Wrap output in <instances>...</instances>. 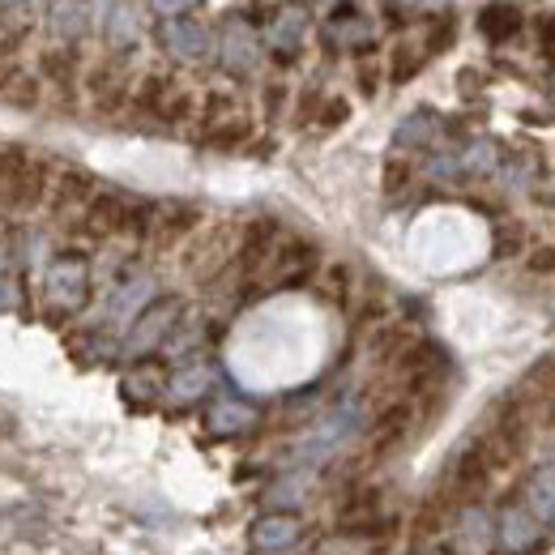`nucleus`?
<instances>
[{"instance_id":"29","label":"nucleus","mask_w":555,"mask_h":555,"mask_svg":"<svg viewBox=\"0 0 555 555\" xmlns=\"http://www.w3.org/2000/svg\"><path fill=\"white\" fill-rule=\"evenodd\" d=\"M346 111H351V107H346L342 99H333V103L321 111V124H325V129H333V124H342V120H346Z\"/></svg>"},{"instance_id":"28","label":"nucleus","mask_w":555,"mask_h":555,"mask_svg":"<svg viewBox=\"0 0 555 555\" xmlns=\"http://www.w3.org/2000/svg\"><path fill=\"white\" fill-rule=\"evenodd\" d=\"M517 248H521V227L513 222V231H500V235H496V252L504 257V252H517Z\"/></svg>"},{"instance_id":"2","label":"nucleus","mask_w":555,"mask_h":555,"mask_svg":"<svg viewBox=\"0 0 555 555\" xmlns=\"http://www.w3.org/2000/svg\"><path fill=\"white\" fill-rule=\"evenodd\" d=\"M410 427H415V402L410 398H398V402H389L385 410L376 415L372 423V432H368V457L376 462V457H389L398 444L410 436Z\"/></svg>"},{"instance_id":"5","label":"nucleus","mask_w":555,"mask_h":555,"mask_svg":"<svg viewBox=\"0 0 555 555\" xmlns=\"http://www.w3.org/2000/svg\"><path fill=\"white\" fill-rule=\"evenodd\" d=\"M265 269L278 287H299V282H308L312 269H316V248L308 240H287V244L274 248V257H269Z\"/></svg>"},{"instance_id":"12","label":"nucleus","mask_w":555,"mask_h":555,"mask_svg":"<svg viewBox=\"0 0 555 555\" xmlns=\"http://www.w3.org/2000/svg\"><path fill=\"white\" fill-rule=\"evenodd\" d=\"M295 534H299V521H295V517H265V521H257V530H252L257 547H265V551L291 547Z\"/></svg>"},{"instance_id":"14","label":"nucleus","mask_w":555,"mask_h":555,"mask_svg":"<svg viewBox=\"0 0 555 555\" xmlns=\"http://www.w3.org/2000/svg\"><path fill=\"white\" fill-rule=\"evenodd\" d=\"M410 346H415L410 329H402V325H385V329H376V333H372L368 351H372V359H380V363H393L402 351H410Z\"/></svg>"},{"instance_id":"32","label":"nucleus","mask_w":555,"mask_h":555,"mask_svg":"<svg viewBox=\"0 0 555 555\" xmlns=\"http://www.w3.org/2000/svg\"><path fill=\"white\" fill-rule=\"evenodd\" d=\"M543 43H555V18L543 26Z\"/></svg>"},{"instance_id":"11","label":"nucleus","mask_w":555,"mask_h":555,"mask_svg":"<svg viewBox=\"0 0 555 555\" xmlns=\"http://www.w3.org/2000/svg\"><path fill=\"white\" fill-rule=\"evenodd\" d=\"M171 90H176V86H171V77H163V73H150V77H141V82L133 86L129 103H133V111H146V116H158Z\"/></svg>"},{"instance_id":"23","label":"nucleus","mask_w":555,"mask_h":555,"mask_svg":"<svg viewBox=\"0 0 555 555\" xmlns=\"http://www.w3.org/2000/svg\"><path fill=\"white\" fill-rule=\"evenodd\" d=\"M180 312V304H176V299H171V304H158L150 316H146V321H141V333H137V351H141V346H150L154 338H163V329L171 325V316H176Z\"/></svg>"},{"instance_id":"8","label":"nucleus","mask_w":555,"mask_h":555,"mask_svg":"<svg viewBox=\"0 0 555 555\" xmlns=\"http://www.w3.org/2000/svg\"><path fill=\"white\" fill-rule=\"evenodd\" d=\"M201 222V214L193 205H167V210H154V222H150V244L154 248H176L188 231Z\"/></svg>"},{"instance_id":"27","label":"nucleus","mask_w":555,"mask_h":555,"mask_svg":"<svg viewBox=\"0 0 555 555\" xmlns=\"http://www.w3.org/2000/svg\"><path fill=\"white\" fill-rule=\"evenodd\" d=\"M530 269L534 274H555V248H538L530 257Z\"/></svg>"},{"instance_id":"13","label":"nucleus","mask_w":555,"mask_h":555,"mask_svg":"<svg viewBox=\"0 0 555 555\" xmlns=\"http://www.w3.org/2000/svg\"><path fill=\"white\" fill-rule=\"evenodd\" d=\"M26 150H5L0 154V210L13 214V197H18V180L26 171Z\"/></svg>"},{"instance_id":"6","label":"nucleus","mask_w":555,"mask_h":555,"mask_svg":"<svg viewBox=\"0 0 555 555\" xmlns=\"http://www.w3.org/2000/svg\"><path fill=\"white\" fill-rule=\"evenodd\" d=\"M90 197H94V180L86 176V171L65 167V171H60V176L52 180V193H47V201H52V218L69 222L73 214L86 210Z\"/></svg>"},{"instance_id":"20","label":"nucleus","mask_w":555,"mask_h":555,"mask_svg":"<svg viewBox=\"0 0 555 555\" xmlns=\"http://www.w3.org/2000/svg\"><path fill=\"white\" fill-rule=\"evenodd\" d=\"M39 69H43V77H52L56 86H73V69H77V56L69 52V47H56V52H43Z\"/></svg>"},{"instance_id":"26","label":"nucleus","mask_w":555,"mask_h":555,"mask_svg":"<svg viewBox=\"0 0 555 555\" xmlns=\"http://www.w3.org/2000/svg\"><path fill=\"white\" fill-rule=\"evenodd\" d=\"M406 180H410V167L402 163V158H393V163L385 167V193H402Z\"/></svg>"},{"instance_id":"24","label":"nucleus","mask_w":555,"mask_h":555,"mask_svg":"<svg viewBox=\"0 0 555 555\" xmlns=\"http://www.w3.org/2000/svg\"><path fill=\"white\" fill-rule=\"evenodd\" d=\"M462 547H466V555H483L487 551V517L483 513H466Z\"/></svg>"},{"instance_id":"1","label":"nucleus","mask_w":555,"mask_h":555,"mask_svg":"<svg viewBox=\"0 0 555 555\" xmlns=\"http://www.w3.org/2000/svg\"><path fill=\"white\" fill-rule=\"evenodd\" d=\"M491 479H496V470L487 466V457L479 453V444H470V449H462L453 457V466H449V479H444V504H474L483 496V491L491 487Z\"/></svg>"},{"instance_id":"4","label":"nucleus","mask_w":555,"mask_h":555,"mask_svg":"<svg viewBox=\"0 0 555 555\" xmlns=\"http://www.w3.org/2000/svg\"><path fill=\"white\" fill-rule=\"evenodd\" d=\"M129 214H133V205L124 197L94 193L90 205L82 210V231L90 235V240H107V235H116V231H129Z\"/></svg>"},{"instance_id":"18","label":"nucleus","mask_w":555,"mask_h":555,"mask_svg":"<svg viewBox=\"0 0 555 555\" xmlns=\"http://www.w3.org/2000/svg\"><path fill=\"white\" fill-rule=\"evenodd\" d=\"M534 534H538V521H534L526 509H509V513H504V543H509L513 551L530 547Z\"/></svg>"},{"instance_id":"15","label":"nucleus","mask_w":555,"mask_h":555,"mask_svg":"<svg viewBox=\"0 0 555 555\" xmlns=\"http://www.w3.org/2000/svg\"><path fill=\"white\" fill-rule=\"evenodd\" d=\"M0 99H5L9 107L30 111V107L43 103V82H39V77H30V73H13L9 82L0 86Z\"/></svg>"},{"instance_id":"21","label":"nucleus","mask_w":555,"mask_h":555,"mask_svg":"<svg viewBox=\"0 0 555 555\" xmlns=\"http://www.w3.org/2000/svg\"><path fill=\"white\" fill-rule=\"evenodd\" d=\"M248 133H252V124L244 116H227L222 124H214V129L205 133V141L218 146V150H231V146H240V141H248Z\"/></svg>"},{"instance_id":"10","label":"nucleus","mask_w":555,"mask_h":555,"mask_svg":"<svg viewBox=\"0 0 555 555\" xmlns=\"http://www.w3.org/2000/svg\"><path fill=\"white\" fill-rule=\"evenodd\" d=\"M52 193V167L43 158H26V171L18 180V197H13V214H35Z\"/></svg>"},{"instance_id":"17","label":"nucleus","mask_w":555,"mask_h":555,"mask_svg":"<svg viewBox=\"0 0 555 555\" xmlns=\"http://www.w3.org/2000/svg\"><path fill=\"white\" fill-rule=\"evenodd\" d=\"M526 513L538 521H555V474L551 470H543L538 479L530 483V491H526Z\"/></svg>"},{"instance_id":"9","label":"nucleus","mask_w":555,"mask_h":555,"mask_svg":"<svg viewBox=\"0 0 555 555\" xmlns=\"http://www.w3.org/2000/svg\"><path fill=\"white\" fill-rule=\"evenodd\" d=\"M338 526L351 534H372L385 526V509H380V491H355L338 509Z\"/></svg>"},{"instance_id":"7","label":"nucleus","mask_w":555,"mask_h":555,"mask_svg":"<svg viewBox=\"0 0 555 555\" xmlns=\"http://www.w3.org/2000/svg\"><path fill=\"white\" fill-rule=\"evenodd\" d=\"M231 240H235L231 227H214L210 235H201L193 244V252H184V265L193 269L197 278H210L214 269H222V261L231 257Z\"/></svg>"},{"instance_id":"3","label":"nucleus","mask_w":555,"mask_h":555,"mask_svg":"<svg viewBox=\"0 0 555 555\" xmlns=\"http://www.w3.org/2000/svg\"><path fill=\"white\" fill-rule=\"evenodd\" d=\"M274 248H278V222L274 218L248 222V227L240 231V240H235V265H240V274L257 278L269 265V257H274Z\"/></svg>"},{"instance_id":"16","label":"nucleus","mask_w":555,"mask_h":555,"mask_svg":"<svg viewBox=\"0 0 555 555\" xmlns=\"http://www.w3.org/2000/svg\"><path fill=\"white\" fill-rule=\"evenodd\" d=\"M167 43H171V52L176 56H184V60H197V56H205V30L197 26V22H171L167 26Z\"/></svg>"},{"instance_id":"22","label":"nucleus","mask_w":555,"mask_h":555,"mask_svg":"<svg viewBox=\"0 0 555 555\" xmlns=\"http://www.w3.org/2000/svg\"><path fill=\"white\" fill-rule=\"evenodd\" d=\"M257 419L248 406H240V402H222V406H214V415H210V427L214 432H244V427Z\"/></svg>"},{"instance_id":"19","label":"nucleus","mask_w":555,"mask_h":555,"mask_svg":"<svg viewBox=\"0 0 555 555\" xmlns=\"http://www.w3.org/2000/svg\"><path fill=\"white\" fill-rule=\"evenodd\" d=\"M479 26H483V35H491V39H509V35H517L521 13L513 5H491L479 18Z\"/></svg>"},{"instance_id":"31","label":"nucleus","mask_w":555,"mask_h":555,"mask_svg":"<svg viewBox=\"0 0 555 555\" xmlns=\"http://www.w3.org/2000/svg\"><path fill=\"white\" fill-rule=\"evenodd\" d=\"M158 5H163V9H167V13H176V9H180V5H193V0H158Z\"/></svg>"},{"instance_id":"30","label":"nucleus","mask_w":555,"mask_h":555,"mask_svg":"<svg viewBox=\"0 0 555 555\" xmlns=\"http://www.w3.org/2000/svg\"><path fill=\"white\" fill-rule=\"evenodd\" d=\"M176 389H180V393H201V389H205V372H193V376H184Z\"/></svg>"},{"instance_id":"25","label":"nucleus","mask_w":555,"mask_h":555,"mask_svg":"<svg viewBox=\"0 0 555 555\" xmlns=\"http://www.w3.org/2000/svg\"><path fill=\"white\" fill-rule=\"evenodd\" d=\"M193 111H197V99H193V94H188V90H171L158 116H163L167 124H180V120H188V116H193Z\"/></svg>"}]
</instances>
